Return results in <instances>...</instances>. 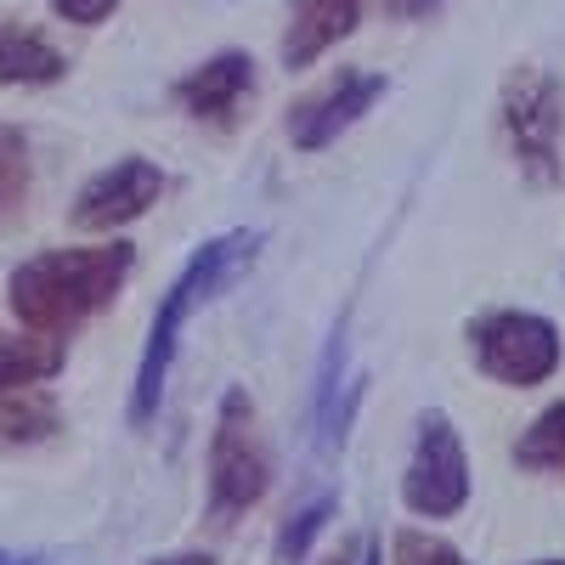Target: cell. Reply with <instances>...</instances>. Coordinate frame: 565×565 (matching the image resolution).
Returning <instances> with one entry per match:
<instances>
[{"label": "cell", "mask_w": 565, "mask_h": 565, "mask_svg": "<svg viewBox=\"0 0 565 565\" xmlns=\"http://www.w3.org/2000/svg\"><path fill=\"white\" fill-rule=\"evenodd\" d=\"M260 249V232H226V238H210L193 260L175 271V282L159 295V311H153V328H148V351H141V367H136V391H130V424L148 430L159 418V402H164V385H170V362H175V345L186 334V317L193 306H204L215 289H226Z\"/></svg>", "instance_id": "cell-2"}, {"label": "cell", "mask_w": 565, "mask_h": 565, "mask_svg": "<svg viewBox=\"0 0 565 565\" xmlns=\"http://www.w3.org/2000/svg\"><path fill=\"white\" fill-rule=\"evenodd\" d=\"M34 186V159H29V136L18 125L0 119V221H7Z\"/></svg>", "instance_id": "cell-16"}, {"label": "cell", "mask_w": 565, "mask_h": 565, "mask_svg": "<svg viewBox=\"0 0 565 565\" xmlns=\"http://www.w3.org/2000/svg\"><path fill=\"white\" fill-rule=\"evenodd\" d=\"M532 565H565V559H532Z\"/></svg>", "instance_id": "cell-22"}, {"label": "cell", "mask_w": 565, "mask_h": 565, "mask_svg": "<svg viewBox=\"0 0 565 565\" xmlns=\"http://www.w3.org/2000/svg\"><path fill=\"white\" fill-rule=\"evenodd\" d=\"M469 345H476V362L487 380L532 391L543 380L559 373V328L543 311H487L481 322H469Z\"/></svg>", "instance_id": "cell-5"}, {"label": "cell", "mask_w": 565, "mask_h": 565, "mask_svg": "<svg viewBox=\"0 0 565 565\" xmlns=\"http://www.w3.org/2000/svg\"><path fill=\"white\" fill-rule=\"evenodd\" d=\"M385 74H367V68H345L340 79H328L322 90H311L306 103H295L289 114V141L300 153H322V148H334V141L362 119L373 114V103L385 97Z\"/></svg>", "instance_id": "cell-8"}, {"label": "cell", "mask_w": 565, "mask_h": 565, "mask_svg": "<svg viewBox=\"0 0 565 565\" xmlns=\"http://www.w3.org/2000/svg\"><path fill=\"white\" fill-rule=\"evenodd\" d=\"M402 503L418 521H452L469 503V458L447 413L418 418V441H413L407 476H402Z\"/></svg>", "instance_id": "cell-6"}, {"label": "cell", "mask_w": 565, "mask_h": 565, "mask_svg": "<svg viewBox=\"0 0 565 565\" xmlns=\"http://www.w3.org/2000/svg\"><path fill=\"white\" fill-rule=\"evenodd\" d=\"M119 7H125V0H52V12H57L63 23H79V29H97V23H108Z\"/></svg>", "instance_id": "cell-18"}, {"label": "cell", "mask_w": 565, "mask_h": 565, "mask_svg": "<svg viewBox=\"0 0 565 565\" xmlns=\"http://www.w3.org/2000/svg\"><path fill=\"white\" fill-rule=\"evenodd\" d=\"M340 514V492H317V498H306L289 521H282V532H277V559L282 565H300L306 554H311V543L328 532V521Z\"/></svg>", "instance_id": "cell-15"}, {"label": "cell", "mask_w": 565, "mask_h": 565, "mask_svg": "<svg viewBox=\"0 0 565 565\" xmlns=\"http://www.w3.org/2000/svg\"><path fill=\"white\" fill-rule=\"evenodd\" d=\"M153 565H215V559L193 548V554H170V559H153Z\"/></svg>", "instance_id": "cell-19"}, {"label": "cell", "mask_w": 565, "mask_h": 565, "mask_svg": "<svg viewBox=\"0 0 565 565\" xmlns=\"http://www.w3.org/2000/svg\"><path fill=\"white\" fill-rule=\"evenodd\" d=\"M0 565H45L40 554H12V548H0Z\"/></svg>", "instance_id": "cell-20"}, {"label": "cell", "mask_w": 565, "mask_h": 565, "mask_svg": "<svg viewBox=\"0 0 565 565\" xmlns=\"http://www.w3.org/2000/svg\"><path fill=\"white\" fill-rule=\"evenodd\" d=\"M63 362H68V351H63L57 334H34V328H23V334H0V396L57 380Z\"/></svg>", "instance_id": "cell-11"}, {"label": "cell", "mask_w": 565, "mask_h": 565, "mask_svg": "<svg viewBox=\"0 0 565 565\" xmlns=\"http://www.w3.org/2000/svg\"><path fill=\"white\" fill-rule=\"evenodd\" d=\"M367 0H289V34H282V68H311L322 52L362 23Z\"/></svg>", "instance_id": "cell-10"}, {"label": "cell", "mask_w": 565, "mask_h": 565, "mask_svg": "<svg viewBox=\"0 0 565 565\" xmlns=\"http://www.w3.org/2000/svg\"><path fill=\"white\" fill-rule=\"evenodd\" d=\"M503 136L521 170L543 186L565 181V90L548 68H514L503 85Z\"/></svg>", "instance_id": "cell-3"}, {"label": "cell", "mask_w": 565, "mask_h": 565, "mask_svg": "<svg viewBox=\"0 0 565 565\" xmlns=\"http://www.w3.org/2000/svg\"><path fill=\"white\" fill-rule=\"evenodd\" d=\"M63 430V407L52 391H7L0 396V452H23V447H40Z\"/></svg>", "instance_id": "cell-12"}, {"label": "cell", "mask_w": 565, "mask_h": 565, "mask_svg": "<svg viewBox=\"0 0 565 565\" xmlns=\"http://www.w3.org/2000/svg\"><path fill=\"white\" fill-rule=\"evenodd\" d=\"M362 565H385V559H380V548H373V543L362 548Z\"/></svg>", "instance_id": "cell-21"}, {"label": "cell", "mask_w": 565, "mask_h": 565, "mask_svg": "<svg viewBox=\"0 0 565 565\" xmlns=\"http://www.w3.org/2000/svg\"><path fill=\"white\" fill-rule=\"evenodd\" d=\"M514 463L532 469V476H565V402L543 407L526 424V436L514 441Z\"/></svg>", "instance_id": "cell-14"}, {"label": "cell", "mask_w": 565, "mask_h": 565, "mask_svg": "<svg viewBox=\"0 0 565 565\" xmlns=\"http://www.w3.org/2000/svg\"><path fill=\"white\" fill-rule=\"evenodd\" d=\"M271 487V458L255 436V402L249 391L232 385L215 413V436H210V514L232 521L266 498Z\"/></svg>", "instance_id": "cell-4"}, {"label": "cell", "mask_w": 565, "mask_h": 565, "mask_svg": "<svg viewBox=\"0 0 565 565\" xmlns=\"http://www.w3.org/2000/svg\"><path fill=\"white\" fill-rule=\"evenodd\" d=\"M255 97V57L249 52H215L193 74L175 79V103L181 114H193L199 125H232Z\"/></svg>", "instance_id": "cell-9"}, {"label": "cell", "mask_w": 565, "mask_h": 565, "mask_svg": "<svg viewBox=\"0 0 565 565\" xmlns=\"http://www.w3.org/2000/svg\"><path fill=\"white\" fill-rule=\"evenodd\" d=\"M136 271V244H90V249H45L12 266L7 277V306L34 334H74L97 311L119 300V289Z\"/></svg>", "instance_id": "cell-1"}, {"label": "cell", "mask_w": 565, "mask_h": 565, "mask_svg": "<svg viewBox=\"0 0 565 565\" xmlns=\"http://www.w3.org/2000/svg\"><path fill=\"white\" fill-rule=\"evenodd\" d=\"M396 565H469V559L430 532H396Z\"/></svg>", "instance_id": "cell-17"}, {"label": "cell", "mask_w": 565, "mask_h": 565, "mask_svg": "<svg viewBox=\"0 0 565 565\" xmlns=\"http://www.w3.org/2000/svg\"><path fill=\"white\" fill-rule=\"evenodd\" d=\"M68 74V57L34 29H0V85H57Z\"/></svg>", "instance_id": "cell-13"}, {"label": "cell", "mask_w": 565, "mask_h": 565, "mask_svg": "<svg viewBox=\"0 0 565 565\" xmlns=\"http://www.w3.org/2000/svg\"><path fill=\"white\" fill-rule=\"evenodd\" d=\"M159 199H164V170L153 159H119L79 186L68 221L79 232H119V226L141 221Z\"/></svg>", "instance_id": "cell-7"}]
</instances>
